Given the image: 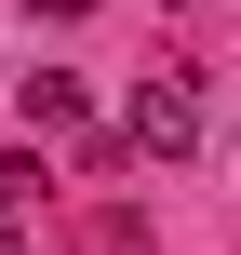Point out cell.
I'll return each mask as SVG.
<instances>
[{
  "instance_id": "7a4b0ae2",
  "label": "cell",
  "mask_w": 241,
  "mask_h": 255,
  "mask_svg": "<svg viewBox=\"0 0 241 255\" xmlns=\"http://www.w3.org/2000/svg\"><path fill=\"white\" fill-rule=\"evenodd\" d=\"M80 121H94V108H80V81H67V67H40V81H27V134H80Z\"/></svg>"
},
{
  "instance_id": "3957f363",
  "label": "cell",
  "mask_w": 241,
  "mask_h": 255,
  "mask_svg": "<svg viewBox=\"0 0 241 255\" xmlns=\"http://www.w3.org/2000/svg\"><path fill=\"white\" fill-rule=\"evenodd\" d=\"M0 255H27V202H13V188H0Z\"/></svg>"
},
{
  "instance_id": "6da1fadb",
  "label": "cell",
  "mask_w": 241,
  "mask_h": 255,
  "mask_svg": "<svg viewBox=\"0 0 241 255\" xmlns=\"http://www.w3.org/2000/svg\"><path fill=\"white\" fill-rule=\"evenodd\" d=\"M121 148L188 161V148H201V67H148V81H134V108H121Z\"/></svg>"
}]
</instances>
